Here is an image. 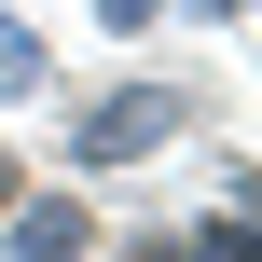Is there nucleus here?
<instances>
[{"label": "nucleus", "instance_id": "nucleus-1", "mask_svg": "<svg viewBox=\"0 0 262 262\" xmlns=\"http://www.w3.org/2000/svg\"><path fill=\"white\" fill-rule=\"evenodd\" d=\"M166 124H180V97H111V111L83 124V152H97V166H124V152H138V138H166Z\"/></svg>", "mask_w": 262, "mask_h": 262}, {"label": "nucleus", "instance_id": "nucleus-2", "mask_svg": "<svg viewBox=\"0 0 262 262\" xmlns=\"http://www.w3.org/2000/svg\"><path fill=\"white\" fill-rule=\"evenodd\" d=\"M193 262H249V249H235V221H221V235H207V249H193Z\"/></svg>", "mask_w": 262, "mask_h": 262}, {"label": "nucleus", "instance_id": "nucleus-3", "mask_svg": "<svg viewBox=\"0 0 262 262\" xmlns=\"http://www.w3.org/2000/svg\"><path fill=\"white\" fill-rule=\"evenodd\" d=\"M138 14H152V0H111V28H138Z\"/></svg>", "mask_w": 262, "mask_h": 262}, {"label": "nucleus", "instance_id": "nucleus-4", "mask_svg": "<svg viewBox=\"0 0 262 262\" xmlns=\"http://www.w3.org/2000/svg\"><path fill=\"white\" fill-rule=\"evenodd\" d=\"M0 207H14V166H0Z\"/></svg>", "mask_w": 262, "mask_h": 262}]
</instances>
